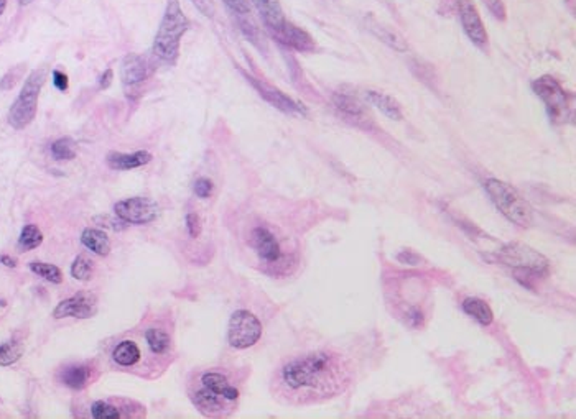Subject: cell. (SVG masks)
Here are the masks:
<instances>
[{"label": "cell", "mask_w": 576, "mask_h": 419, "mask_svg": "<svg viewBox=\"0 0 576 419\" xmlns=\"http://www.w3.org/2000/svg\"><path fill=\"white\" fill-rule=\"evenodd\" d=\"M353 370L341 354L315 350L291 358L278 372V387L290 401L318 403L346 391Z\"/></svg>", "instance_id": "6da1fadb"}, {"label": "cell", "mask_w": 576, "mask_h": 419, "mask_svg": "<svg viewBox=\"0 0 576 419\" xmlns=\"http://www.w3.org/2000/svg\"><path fill=\"white\" fill-rule=\"evenodd\" d=\"M189 28V20L185 15L178 0H168L158 32L154 40V54L158 61L173 66L180 56L181 38Z\"/></svg>", "instance_id": "7a4b0ae2"}, {"label": "cell", "mask_w": 576, "mask_h": 419, "mask_svg": "<svg viewBox=\"0 0 576 419\" xmlns=\"http://www.w3.org/2000/svg\"><path fill=\"white\" fill-rule=\"evenodd\" d=\"M486 193L489 194L493 204L504 217H507L512 224L520 227H528L533 221V211L520 194L512 186L504 183L501 180L491 178L484 183Z\"/></svg>", "instance_id": "3957f363"}, {"label": "cell", "mask_w": 576, "mask_h": 419, "mask_svg": "<svg viewBox=\"0 0 576 419\" xmlns=\"http://www.w3.org/2000/svg\"><path fill=\"white\" fill-rule=\"evenodd\" d=\"M45 79L46 71L43 67L35 69L27 78L19 97L14 100L10 111H8V124L14 127V129L22 130L28 124H32V120L37 116L38 97H40V91L43 87Z\"/></svg>", "instance_id": "277c9868"}, {"label": "cell", "mask_w": 576, "mask_h": 419, "mask_svg": "<svg viewBox=\"0 0 576 419\" xmlns=\"http://www.w3.org/2000/svg\"><path fill=\"white\" fill-rule=\"evenodd\" d=\"M532 91L545 104L552 124H566L573 118V107L570 104L568 92L552 76H542L535 79L532 83Z\"/></svg>", "instance_id": "5b68a950"}, {"label": "cell", "mask_w": 576, "mask_h": 419, "mask_svg": "<svg viewBox=\"0 0 576 419\" xmlns=\"http://www.w3.org/2000/svg\"><path fill=\"white\" fill-rule=\"evenodd\" d=\"M499 258L502 264H506L511 268L522 270V272L544 275L548 270V260L537 252L535 248L528 247V245L520 242H512L504 245L499 252Z\"/></svg>", "instance_id": "8992f818"}, {"label": "cell", "mask_w": 576, "mask_h": 419, "mask_svg": "<svg viewBox=\"0 0 576 419\" xmlns=\"http://www.w3.org/2000/svg\"><path fill=\"white\" fill-rule=\"evenodd\" d=\"M262 337V324L251 311L239 309L229 319L227 341L234 349L244 350L256 345Z\"/></svg>", "instance_id": "52a82bcc"}, {"label": "cell", "mask_w": 576, "mask_h": 419, "mask_svg": "<svg viewBox=\"0 0 576 419\" xmlns=\"http://www.w3.org/2000/svg\"><path fill=\"white\" fill-rule=\"evenodd\" d=\"M114 213L125 224H143L154 222L158 217V204L148 197H129L122 199L114 204Z\"/></svg>", "instance_id": "ba28073f"}, {"label": "cell", "mask_w": 576, "mask_h": 419, "mask_svg": "<svg viewBox=\"0 0 576 419\" xmlns=\"http://www.w3.org/2000/svg\"><path fill=\"white\" fill-rule=\"evenodd\" d=\"M97 312V298L89 291H79L71 298L63 299L56 308L53 309V317L63 319V317H76V319H88Z\"/></svg>", "instance_id": "9c48e42d"}, {"label": "cell", "mask_w": 576, "mask_h": 419, "mask_svg": "<svg viewBox=\"0 0 576 419\" xmlns=\"http://www.w3.org/2000/svg\"><path fill=\"white\" fill-rule=\"evenodd\" d=\"M244 76H245V79H249V83L256 87V91L259 92L262 99H265L267 103H269L270 105H274L275 109L288 114V116H307V109H305L300 103H296V100L291 99V97L283 94L280 89L270 86V84H267L265 81H260V79L252 78V76H249V74H244Z\"/></svg>", "instance_id": "30bf717a"}, {"label": "cell", "mask_w": 576, "mask_h": 419, "mask_svg": "<svg viewBox=\"0 0 576 419\" xmlns=\"http://www.w3.org/2000/svg\"><path fill=\"white\" fill-rule=\"evenodd\" d=\"M460 20L463 25V30L466 36L473 41L474 45L484 50L488 46L489 36L486 32L484 23H482L480 14H477L476 7L473 6L471 0H460Z\"/></svg>", "instance_id": "8fae6325"}, {"label": "cell", "mask_w": 576, "mask_h": 419, "mask_svg": "<svg viewBox=\"0 0 576 419\" xmlns=\"http://www.w3.org/2000/svg\"><path fill=\"white\" fill-rule=\"evenodd\" d=\"M249 242H251V247L256 250L257 255L264 261H267V264H277L282 258L280 244H278L277 237H275L267 227L252 228Z\"/></svg>", "instance_id": "7c38bea8"}, {"label": "cell", "mask_w": 576, "mask_h": 419, "mask_svg": "<svg viewBox=\"0 0 576 419\" xmlns=\"http://www.w3.org/2000/svg\"><path fill=\"white\" fill-rule=\"evenodd\" d=\"M277 41H280L282 45L288 46V48H294L296 52L302 53H311L316 50L315 40H313L311 35L308 32H305L303 28L296 27V25L290 23L287 20V23L283 25L280 32H277L274 35Z\"/></svg>", "instance_id": "4fadbf2b"}, {"label": "cell", "mask_w": 576, "mask_h": 419, "mask_svg": "<svg viewBox=\"0 0 576 419\" xmlns=\"http://www.w3.org/2000/svg\"><path fill=\"white\" fill-rule=\"evenodd\" d=\"M200 385L205 387L206 390H209L214 395H218L223 400H226L227 403L234 405L237 400H239V390L234 387L227 376L224 374H219V372H206V374L201 375Z\"/></svg>", "instance_id": "5bb4252c"}, {"label": "cell", "mask_w": 576, "mask_h": 419, "mask_svg": "<svg viewBox=\"0 0 576 419\" xmlns=\"http://www.w3.org/2000/svg\"><path fill=\"white\" fill-rule=\"evenodd\" d=\"M121 74L125 86H137V84H141L148 78V74H150V65H148L147 59L141 56V54L130 53L122 59Z\"/></svg>", "instance_id": "9a60e30c"}, {"label": "cell", "mask_w": 576, "mask_h": 419, "mask_svg": "<svg viewBox=\"0 0 576 419\" xmlns=\"http://www.w3.org/2000/svg\"><path fill=\"white\" fill-rule=\"evenodd\" d=\"M254 6H256L257 12H259L262 22L269 32L272 33V36L277 32H280L283 25L287 23L285 14H283V8L280 6V0H252Z\"/></svg>", "instance_id": "2e32d148"}, {"label": "cell", "mask_w": 576, "mask_h": 419, "mask_svg": "<svg viewBox=\"0 0 576 419\" xmlns=\"http://www.w3.org/2000/svg\"><path fill=\"white\" fill-rule=\"evenodd\" d=\"M193 405L200 409V413L206 414V416H219V414L226 413V409H231V403H227L226 400L219 398L214 393L206 390L205 387L198 388L196 391L192 395Z\"/></svg>", "instance_id": "e0dca14e"}, {"label": "cell", "mask_w": 576, "mask_h": 419, "mask_svg": "<svg viewBox=\"0 0 576 419\" xmlns=\"http://www.w3.org/2000/svg\"><path fill=\"white\" fill-rule=\"evenodd\" d=\"M107 164L109 168L117 169V171H127V169H135L145 166L152 162V153L147 150H138L134 151V153H119V151H112V153L107 155Z\"/></svg>", "instance_id": "ac0fdd59"}, {"label": "cell", "mask_w": 576, "mask_h": 419, "mask_svg": "<svg viewBox=\"0 0 576 419\" xmlns=\"http://www.w3.org/2000/svg\"><path fill=\"white\" fill-rule=\"evenodd\" d=\"M333 104L347 118H353L356 122H367L366 109L359 103L358 97H354L353 94H347L344 91L336 92L333 96Z\"/></svg>", "instance_id": "d6986e66"}, {"label": "cell", "mask_w": 576, "mask_h": 419, "mask_svg": "<svg viewBox=\"0 0 576 419\" xmlns=\"http://www.w3.org/2000/svg\"><path fill=\"white\" fill-rule=\"evenodd\" d=\"M366 97L374 107L379 109V111L382 112L385 117L391 118V120H402V117H404L402 116L400 104L397 103L392 96L384 94V92L379 91H367Z\"/></svg>", "instance_id": "ffe728a7"}, {"label": "cell", "mask_w": 576, "mask_h": 419, "mask_svg": "<svg viewBox=\"0 0 576 419\" xmlns=\"http://www.w3.org/2000/svg\"><path fill=\"white\" fill-rule=\"evenodd\" d=\"M81 244L88 250L99 257H107L111 252V240L107 234L99 228H84L81 234Z\"/></svg>", "instance_id": "44dd1931"}, {"label": "cell", "mask_w": 576, "mask_h": 419, "mask_svg": "<svg viewBox=\"0 0 576 419\" xmlns=\"http://www.w3.org/2000/svg\"><path fill=\"white\" fill-rule=\"evenodd\" d=\"M366 23H367V30H369L372 35L379 38L380 41H384L385 45H389L391 48L397 50V52H405L407 45H405L404 38H402L400 35H397V33L392 32L391 28H387L385 25L377 22V20L372 19V17H366Z\"/></svg>", "instance_id": "7402d4cb"}, {"label": "cell", "mask_w": 576, "mask_h": 419, "mask_svg": "<svg viewBox=\"0 0 576 419\" xmlns=\"http://www.w3.org/2000/svg\"><path fill=\"white\" fill-rule=\"evenodd\" d=\"M463 311L473 319H476L481 325H491L494 321L493 309L489 308V304L482 301L480 298H466L463 304H461Z\"/></svg>", "instance_id": "603a6c76"}, {"label": "cell", "mask_w": 576, "mask_h": 419, "mask_svg": "<svg viewBox=\"0 0 576 419\" xmlns=\"http://www.w3.org/2000/svg\"><path fill=\"white\" fill-rule=\"evenodd\" d=\"M141 349L132 341H122L119 342L112 352V358L117 365L121 367H134L135 363L141 361Z\"/></svg>", "instance_id": "cb8c5ba5"}, {"label": "cell", "mask_w": 576, "mask_h": 419, "mask_svg": "<svg viewBox=\"0 0 576 419\" xmlns=\"http://www.w3.org/2000/svg\"><path fill=\"white\" fill-rule=\"evenodd\" d=\"M89 367L86 365H71L63 368L61 372V382L66 385L68 388H73V390H83V388L88 387L89 383Z\"/></svg>", "instance_id": "d4e9b609"}, {"label": "cell", "mask_w": 576, "mask_h": 419, "mask_svg": "<svg viewBox=\"0 0 576 419\" xmlns=\"http://www.w3.org/2000/svg\"><path fill=\"white\" fill-rule=\"evenodd\" d=\"M41 242H43V234H41V230L35 224H27V226L22 228V232H20L19 248L22 252L33 250V248L40 247Z\"/></svg>", "instance_id": "484cf974"}, {"label": "cell", "mask_w": 576, "mask_h": 419, "mask_svg": "<svg viewBox=\"0 0 576 419\" xmlns=\"http://www.w3.org/2000/svg\"><path fill=\"white\" fill-rule=\"evenodd\" d=\"M145 341L148 349L156 355H163L170 349V336L162 329H148L145 332Z\"/></svg>", "instance_id": "4316f807"}, {"label": "cell", "mask_w": 576, "mask_h": 419, "mask_svg": "<svg viewBox=\"0 0 576 419\" xmlns=\"http://www.w3.org/2000/svg\"><path fill=\"white\" fill-rule=\"evenodd\" d=\"M50 153L56 162H70L76 156V143L70 137H63L52 143Z\"/></svg>", "instance_id": "83f0119b"}, {"label": "cell", "mask_w": 576, "mask_h": 419, "mask_svg": "<svg viewBox=\"0 0 576 419\" xmlns=\"http://www.w3.org/2000/svg\"><path fill=\"white\" fill-rule=\"evenodd\" d=\"M30 270H32L35 275H38V277L46 279V281L53 283V285H59V283L63 281V273L56 265L33 261V264H30Z\"/></svg>", "instance_id": "f1b7e54d"}, {"label": "cell", "mask_w": 576, "mask_h": 419, "mask_svg": "<svg viewBox=\"0 0 576 419\" xmlns=\"http://www.w3.org/2000/svg\"><path fill=\"white\" fill-rule=\"evenodd\" d=\"M92 273H94V264H92L91 258H88L86 255L76 257L73 265H71V277L79 279V281H88L92 278Z\"/></svg>", "instance_id": "f546056e"}, {"label": "cell", "mask_w": 576, "mask_h": 419, "mask_svg": "<svg viewBox=\"0 0 576 419\" xmlns=\"http://www.w3.org/2000/svg\"><path fill=\"white\" fill-rule=\"evenodd\" d=\"M22 344L17 341H8L0 344V367H8L22 357Z\"/></svg>", "instance_id": "4dcf8cb0"}, {"label": "cell", "mask_w": 576, "mask_h": 419, "mask_svg": "<svg viewBox=\"0 0 576 419\" xmlns=\"http://www.w3.org/2000/svg\"><path fill=\"white\" fill-rule=\"evenodd\" d=\"M251 15H239V17H236V19H237V25H239L240 32H243L244 35L247 36L254 45H256V46H262L260 32H259V28H257V25L254 23V20H252Z\"/></svg>", "instance_id": "1f68e13d"}, {"label": "cell", "mask_w": 576, "mask_h": 419, "mask_svg": "<svg viewBox=\"0 0 576 419\" xmlns=\"http://www.w3.org/2000/svg\"><path fill=\"white\" fill-rule=\"evenodd\" d=\"M91 416L94 419H121L122 414L116 406L109 405L107 401H96L91 406Z\"/></svg>", "instance_id": "d6a6232c"}, {"label": "cell", "mask_w": 576, "mask_h": 419, "mask_svg": "<svg viewBox=\"0 0 576 419\" xmlns=\"http://www.w3.org/2000/svg\"><path fill=\"white\" fill-rule=\"evenodd\" d=\"M213 189H214V184L213 181L207 180V178H198L196 181H194L193 184V191L196 194L198 197L201 199H207L213 194Z\"/></svg>", "instance_id": "836d02e7"}, {"label": "cell", "mask_w": 576, "mask_h": 419, "mask_svg": "<svg viewBox=\"0 0 576 419\" xmlns=\"http://www.w3.org/2000/svg\"><path fill=\"white\" fill-rule=\"evenodd\" d=\"M186 230H188V235L192 237V239H198V237L201 235L203 224L200 215L196 213L186 214Z\"/></svg>", "instance_id": "e575fe53"}, {"label": "cell", "mask_w": 576, "mask_h": 419, "mask_svg": "<svg viewBox=\"0 0 576 419\" xmlns=\"http://www.w3.org/2000/svg\"><path fill=\"white\" fill-rule=\"evenodd\" d=\"M223 2L236 17L251 15V2L249 0H223Z\"/></svg>", "instance_id": "d590c367"}, {"label": "cell", "mask_w": 576, "mask_h": 419, "mask_svg": "<svg viewBox=\"0 0 576 419\" xmlns=\"http://www.w3.org/2000/svg\"><path fill=\"white\" fill-rule=\"evenodd\" d=\"M23 73V67H14V69H10L8 73L3 76L2 81H0V89L2 91H8V89H12L17 84V81L20 79V76Z\"/></svg>", "instance_id": "8d00e7d4"}, {"label": "cell", "mask_w": 576, "mask_h": 419, "mask_svg": "<svg viewBox=\"0 0 576 419\" xmlns=\"http://www.w3.org/2000/svg\"><path fill=\"white\" fill-rule=\"evenodd\" d=\"M484 6L488 7V10L493 14L497 20H506V6H504L502 0H482Z\"/></svg>", "instance_id": "74e56055"}, {"label": "cell", "mask_w": 576, "mask_h": 419, "mask_svg": "<svg viewBox=\"0 0 576 419\" xmlns=\"http://www.w3.org/2000/svg\"><path fill=\"white\" fill-rule=\"evenodd\" d=\"M192 2L194 3V7H196L203 15L209 17V19L214 15L216 8H214L213 0H192Z\"/></svg>", "instance_id": "f35d334b"}, {"label": "cell", "mask_w": 576, "mask_h": 419, "mask_svg": "<svg viewBox=\"0 0 576 419\" xmlns=\"http://www.w3.org/2000/svg\"><path fill=\"white\" fill-rule=\"evenodd\" d=\"M53 84L59 91H66L68 89V76L61 71H53Z\"/></svg>", "instance_id": "ab89813d"}, {"label": "cell", "mask_w": 576, "mask_h": 419, "mask_svg": "<svg viewBox=\"0 0 576 419\" xmlns=\"http://www.w3.org/2000/svg\"><path fill=\"white\" fill-rule=\"evenodd\" d=\"M399 261H402L404 265H417L420 261V257L415 255L412 252H402L399 255Z\"/></svg>", "instance_id": "60d3db41"}, {"label": "cell", "mask_w": 576, "mask_h": 419, "mask_svg": "<svg viewBox=\"0 0 576 419\" xmlns=\"http://www.w3.org/2000/svg\"><path fill=\"white\" fill-rule=\"evenodd\" d=\"M112 79H114L112 69H105L99 78V87L101 89H107L112 84Z\"/></svg>", "instance_id": "b9f144b4"}, {"label": "cell", "mask_w": 576, "mask_h": 419, "mask_svg": "<svg viewBox=\"0 0 576 419\" xmlns=\"http://www.w3.org/2000/svg\"><path fill=\"white\" fill-rule=\"evenodd\" d=\"M0 264L8 266V268H15V266H17V260H15L14 257H10V255H2V257H0Z\"/></svg>", "instance_id": "7bdbcfd3"}, {"label": "cell", "mask_w": 576, "mask_h": 419, "mask_svg": "<svg viewBox=\"0 0 576 419\" xmlns=\"http://www.w3.org/2000/svg\"><path fill=\"white\" fill-rule=\"evenodd\" d=\"M7 7V0H0V15L3 14V10H6Z\"/></svg>", "instance_id": "ee69618b"}, {"label": "cell", "mask_w": 576, "mask_h": 419, "mask_svg": "<svg viewBox=\"0 0 576 419\" xmlns=\"http://www.w3.org/2000/svg\"><path fill=\"white\" fill-rule=\"evenodd\" d=\"M33 0H19V3L20 6H28V3H32Z\"/></svg>", "instance_id": "f6af8a7d"}]
</instances>
